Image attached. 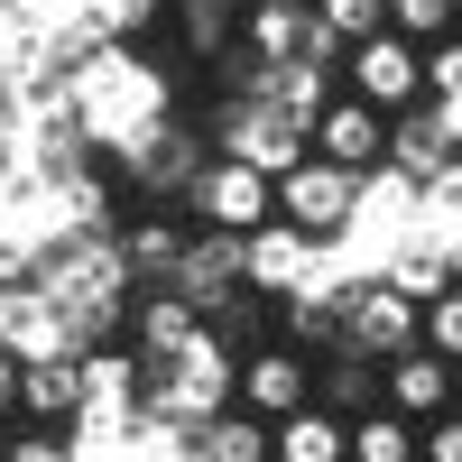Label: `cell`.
I'll return each instance as SVG.
<instances>
[{
    "instance_id": "26",
    "label": "cell",
    "mask_w": 462,
    "mask_h": 462,
    "mask_svg": "<svg viewBox=\"0 0 462 462\" xmlns=\"http://www.w3.org/2000/svg\"><path fill=\"white\" fill-rule=\"evenodd\" d=\"M352 462H416V416L361 407V416H352Z\"/></svg>"
},
{
    "instance_id": "3",
    "label": "cell",
    "mask_w": 462,
    "mask_h": 462,
    "mask_svg": "<svg viewBox=\"0 0 462 462\" xmlns=\"http://www.w3.org/2000/svg\"><path fill=\"white\" fill-rule=\"evenodd\" d=\"M204 139H213V158H241V167H259V176H287L296 158H315V130L287 121V111L259 102V93H222L213 121H204Z\"/></svg>"
},
{
    "instance_id": "29",
    "label": "cell",
    "mask_w": 462,
    "mask_h": 462,
    "mask_svg": "<svg viewBox=\"0 0 462 462\" xmlns=\"http://www.w3.org/2000/svg\"><path fill=\"white\" fill-rule=\"evenodd\" d=\"M379 278H389L398 296L426 305V296H444V287H453V259H444V250H426V241H407V250H389V268H379Z\"/></svg>"
},
{
    "instance_id": "21",
    "label": "cell",
    "mask_w": 462,
    "mask_h": 462,
    "mask_svg": "<svg viewBox=\"0 0 462 462\" xmlns=\"http://www.w3.org/2000/svg\"><path fill=\"white\" fill-rule=\"evenodd\" d=\"M185 462H268V416H250L231 398L222 416H204V426L185 435Z\"/></svg>"
},
{
    "instance_id": "9",
    "label": "cell",
    "mask_w": 462,
    "mask_h": 462,
    "mask_svg": "<svg viewBox=\"0 0 462 462\" xmlns=\"http://www.w3.org/2000/svg\"><path fill=\"white\" fill-rule=\"evenodd\" d=\"M416 315H426L416 296H398L389 278H361L342 296V342H361L370 361H398V352H416Z\"/></svg>"
},
{
    "instance_id": "16",
    "label": "cell",
    "mask_w": 462,
    "mask_h": 462,
    "mask_svg": "<svg viewBox=\"0 0 462 462\" xmlns=\"http://www.w3.org/2000/svg\"><path fill=\"white\" fill-rule=\"evenodd\" d=\"M379 167H398L407 185L444 176V167H453V130H444V111H435V102H407V111H389V158H379Z\"/></svg>"
},
{
    "instance_id": "22",
    "label": "cell",
    "mask_w": 462,
    "mask_h": 462,
    "mask_svg": "<svg viewBox=\"0 0 462 462\" xmlns=\"http://www.w3.org/2000/svg\"><path fill=\"white\" fill-rule=\"evenodd\" d=\"M333 84H342V74H333V65H305V56L259 65V102H278L287 121H305V130H315V111L333 102Z\"/></svg>"
},
{
    "instance_id": "32",
    "label": "cell",
    "mask_w": 462,
    "mask_h": 462,
    "mask_svg": "<svg viewBox=\"0 0 462 462\" xmlns=\"http://www.w3.org/2000/svg\"><path fill=\"white\" fill-rule=\"evenodd\" d=\"M453 10L462 0H389V28L416 37V47H435V37H453Z\"/></svg>"
},
{
    "instance_id": "1",
    "label": "cell",
    "mask_w": 462,
    "mask_h": 462,
    "mask_svg": "<svg viewBox=\"0 0 462 462\" xmlns=\"http://www.w3.org/2000/svg\"><path fill=\"white\" fill-rule=\"evenodd\" d=\"M65 111H74V139L84 148L121 158L139 130H158L176 111V74L158 56H139V47H84L65 65Z\"/></svg>"
},
{
    "instance_id": "36",
    "label": "cell",
    "mask_w": 462,
    "mask_h": 462,
    "mask_svg": "<svg viewBox=\"0 0 462 462\" xmlns=\"http://www.w3.org/2000/svg\"><path fill=\"white\" fill-rule=\"evenodd\" d=\"M435 111H444V130H453V158H462V93H453V102H435Z\"/></svg>"
},
{
    "instance_id": "20",
    "label": "cell",
    "mask_w": 462,
    "mask_h": 462,
    "mask_svg": "<svg viewBox=\"0 0 462 462\" xmlns=\"http://www.w3.org/2000/svg\"><path fill=\"white\" fill-rule=\"evenodd\" d=\"M315 407H333L342 426H352L361 407H379V361L361 352V342H324V361H315Z\"/></svg>"
},
{
    "instance_id": "27",
    "label": "cell",
    "mask_w": 462,
    "mask_h": 462,
    "mask_svg": "<svg viewBox=\"0 0 462 462\" xmlns=\"http://www.w3.org/2000/svg\"><path fill=\"white\" fill-rule=\"evenodd\" d=\"M176 250H185V231H176V222H130V231H121V259H130V278H148V287H167Z\"/></svg>"
},
{
    "instance_id": "12",
    "label": "cell",
    "mask_w": 462,
    "mask_h": 462,
    "mask_svg": "<svg viewBox=\"0 0 462 462\" xmlns=\"http://www.w3.org/2000/svg\"><path fill=\"white\" fill-rule=\"evenodd\" d=\"M167 287L195 305V315H213V305L241 287V231H185V250L167 268Z\"/></svg>"
},
{
    "instance_id": "25",
    "label": "cell",
    "mask_w": 462,
    "mask_h": 462,
    "mask_svg": "<svg viewBox=\"0 0 462 462\" xmlns=\"http://www.w3.org/2000/svg\"><path fill=\"white\" fill-rule=\"evenodd\" d=\"M167 10H176V37H185L195 65H213L231 37H241V0H167Z\"/></svg>"
},
{
    "instance_id": "18",
    "label": "cell",
    "mask_w": 462,
    "mask_h": 462,
    "mask_svg": "<svg viewBox=\"0 0 462 462\" xmlns=\"http://www.w3.org/2000/svg\"><path fill=\"white\" fill-rule=\"evenodd\" d=\"M241 47L259 65L305 56V47H315V0H250V10H241Z\"/></svg>"
},
{
    "instance_id": "6",
    "label": "cell",
    "mask_w": 462,
    "mask_h": 462,
    "mask_svg": "<svg viewBox=\"0 0 462 462\" xmlns=\"http://www.w3.org/2000/svg\"><path fill=\"white\" fill-rule=\"evenodd\" d=\"M352 195H361V176H352V167H333V158H296V167L278 176V222H296L305 241H342Z\"/></svg>"
},
{
    "instance_id": "37",
    "label": "cell",
    "mask_w": 462,
    "mask_h": 462,
    "mask_svg": "<svg viewBox=\"0 0 462 462\" xmlns=\"http://www.w3.org/2000/svg\"><path fill=\"white\" fill-rule=\"evenodd\" d=\"M453 407H462V361H453Z\"/></svg>"
},
{
    "instance_id": "13",
    "label": "cell",
    "mask_w": 462,
    "mask_h": 462,
    "mask_svg": "<svg viewBox=\"0 0 462 462\" xmlns=\"http://www.w3.org/2000/svg\"><path fill=\"white\" fill-rule=\"evenodd\" d=\"M0 352H10V361L74 352V342H65V315H56V296L37 287V278H10V287H0Z\"/></svg>"
},
{
    "instance_id": "34",
    "label": "cell",
    "mask_w": 462,
    "mask_h": 462,
    "mask_svg": "<svg viewBox=\"0 0 462 462\" xmlns=\"http://www.w3.org/2000/svg\"><path fill=\"white\" fill-rule=\"evenodd\" d=\"M462 93V37H435L426 47V102H453Z\"/></svg>"
},
{
    "instance_id": "14",
    "label": "cell",
    "mask_w": 462,
    "mask_h": 462,
    "mask_svg": "<svg viewBox=\"0 0 462 462\" xmlns=\"http://www.w3.org/2000/svg\"><path fill=\"white\" fill-rule=\"evenodd\" d=\"M379 407L416 416V426H426V416H444V407H453V361L426 352V342H416V352H398V361H379Z\"/></svg>"
},
{
    "instance_id": "31",
    "label": "cell",
    "mask_w": 462,
    "mask_h": 462,
    "mask_svg": "<svg viewBox=\"0 0 462 462\" xmlns=\"http://www.w3.org/2000/svg\"><path fill=\"white\" fill-rule=\"evenodd\" d=\"M315 19L342 37V47H361V37H379V28H389V0H315Z\"/></svg>"
},
{
    "instance_id": "8",
    "label": "cell",
    "mask_w": 462,
    "mask_h": 462,
    "mask_svg": "<svg viewBox=\"0 0 462 462\" xmlns=\"http://www.w3.org/2000/svg\"><path fill=\"white\" fill-rule=\"evenodd\" d=\"M315 259H324V241H305V231L278 222V213H268L259 231H241V287L268 296V305H287L305 278H315Z\"/></svg>"
},
{
    "instance_id": "19",
    "label": "cell",
    "mask_w": 462,
    "mask_h": 462,
    "mask_svg": "<svg viewBox=\"0 0 462 462\" xmlns=\"http://www.w3.org/2000/svg\"><path fill=\"white\" fill-rule=\"evenodd\" d=\"M268 462H352V426H342L333 407L305 398L296 416H278V426H268Z\"/></svg>"
},
{
    "instance_id": "2",
    "label": "cell",
    "mask_w": 462,
    "mask_h": 462,
    "mask_svg": "<svg viewBox=\"0 0 462 462\" xmlns=\"http://www.w3.org/2000/svg\"><path fill=\"white\" fill-rule=\"evenodd\" d=\"M231 398H241V352H222L213 333H195L185 352H167L158 370L139 379V416L167 435H195L204 416H222Z\"/></svg>"
},
{
    "instance_id": "4",
    "label": "cell",
    "mask_w": 462,
    "mask_h": 462,
    "mask_svg": "<svg viewBox=\"0 0 462 462\" xmlns=\"http://www.w3.org/2000/svg\"><path fill=\"white\" fill-rule=\"evenodd\" d=\"M185 213H195V231H259L278 213V176H259L241 158H204L185 185Z\"/></svg>"
},
{
    "instance_id": "30",
    "label": "cell",
    "mask_w": 462,
    "mask_h": 462,
    "mask_svg": "<svg viewBox=\"0 0 462 462\" xmlns=\"http://www.w3.org/2000/svg\"><path fill=\"white\" fill-rule=\"evenodd\" d=\"M416 342H426V352H444V361H462V287L426 296V315H416Z\"/></svg>"
},
{
    "instance_id": "23",
    "label": "cell",
    "mask_w": 462,
    "mask_h": 462,
    "mask_svg": "<svg viewBox=\"0 0 462 462\" xmlns=\"http://www.w3.org/2000/svg\"><path fill=\"white\" fill-rule=\"evenodd\" d=\"M158 19H167V0H84V10H74V37H84V47H139Z\"/></svg>"
},
{
    "instance_id": "38",
    "label": "cell",
    "mask_w": 462,
    "mask_h": 462,
    "mask_svg": "<svg viewBox=\"0 0 462 462\" xmlns=\"http://www.w3.org/2000/svg\"><path fill=\"white\" fill-rule=\"evenodd\" d=\"M453 287H462V250H453Z\"/></svg>"
},
{
    "instance_id": "11",
    "label": "cell",
    "mask_w": 462,
    "mask_h": 462,
    "mask_svg": "<svg viewBox=\"0 0 462 462\" xmlns=\"http://www.w3.org/2000/svg\"><path fill=\"white\" fill-rule=\"evenodd\" d=\"M305 398H315V361L305 352H287V342H259V352H241V407L250 416H296Z\"/></svg>"
},
{
    "instance_id": "15",
    "label": "cell",
    "mask_w": 462,
    "mask_h": 462,
    "mask_svg": "<svg viewBox=\"0 0 462 462\" xmlns=\"http://www.w3.org/2000/svg\"><path fill=\"white\" fill-rule=\"evenodd\" d=\"M130 352H139V370H158L167 352H185V342H195L204 333V315H195V305H185L176 287H148V296H130Z\"/></svg>"
},
{
    "instance_id": "5",
    "label": "cell",
    "mask_w": 462,
    "mask_h": 462,
    "mask_svg": "<svg viewBox=\"0 0 462 462\" xmlns=\"http://www.w3.org/2000/svg\"><path fill=\"white\" fill-rule=\"evenodd\" d=\"M342 93H361L370 111H407V102H426V47L398 28H379L361 37L352 56H342Z\"/></svg>"
},
{
    "instance_id": "35",
    "label": "cell",
    "mask_w": 462,
    "mask_h": 462,
    "mask_svg": "<svg viewBox=\"0 0 462 462\" xmlns=\"http://www.w3.org/2000/svg\"><path fill=\"white\" fill-rule=\"evenodd\" d=\"M0 416H19V361L0 352Z\"/></svg>"
},
{
    "instance_id": "10",
    "label": "cell",
    "mask_w": 462,
    "mask_h": 462,
    "mask_svg": "<svg viewBox=\"0 0 462 462\" xmlns=\"http://www.w3.org/2000/svg\"><path fill=\"white\" fill-rule=\"evenodd\" d=\"M315 158H333V167L370 176L379 158H389V111H370L361 93H333V102L315 111Z\"/></svg>"
},
{
    "instance_id": "7",
    "label": "cell",
    "mask_w": 462,
    "mask_h": 462,
    "mask_svg": "<svg viewBox=\"0 0 462 462\" xmlns=\"http://www.w3.org/2000/svg\"><path fill=\"white\" fill-rule=\"evenodd\" d=\"M204 158H213V139H204V130H185L176 111H167V121H158V130H139L111 167H121L139 195H176V204H185V185H195V167H204Z\"/></svg>"
},
{
    "instance_id": "17",
    "label": "cell",
    "mask_w": 462,
    "mask_h": 462,
    "mask_svg": "<svg viewBox=\"0 0 462 462\" xmlns=\"http://www.w3.org/2000/svg\"><path fill=\"white\" fill-rule=\"evenodd\" d=\"M74 398H84V352L19 361V416L28 426H74Z\"/></svg>"
},
{
    "instance_id": "33",
    "label": "cell",
    "mask_w": 462,
    "mask_h": 462,
    "mask_svg": "<svg viewBox=\"0 0 462 462\" xmlns=\"http://www.w3.org/2000/svg\"><path fill=\"white\" fill-rule=\"evenodd\" d=\"M416 462H462V407H444V416L416 426Z\"/></svg>"
},
{
    "instance_id": "28",
    "label": "cell",
    "mask_w": 462,
    "mask_h": 462,
    "mask_svg": "<svg viewBox=\"0 0 462 462\" xmlns=\"http://www.w3.org/2000/svg\"><path fill=\"white\" fill-rule=\"evenodd\" d=\"M204 333L222 342V352H259V333H268V296H250V287H231L213 315H204Z\"/></svg>"
},
{
    "instance_id": "24",
    "label": "cell",
    "mask_w": 462,
    "mask_h": 462,
    "mask_svg": "<svg viewBox=\"0 0 462 462\" xmlns=\"http://www.w3.org/2000/svg\"><path fill=\"white\" fill-rule=\"evenodd\" d=\"M416 241H426V250H462V158L444 167V176H426V185H416Z\"/></svg>"
}]
</instances>
